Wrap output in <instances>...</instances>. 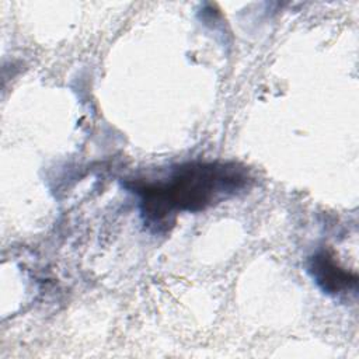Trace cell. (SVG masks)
I'll list each match as a JSON object with an SVG mask.
<instances>
[{"mask_svg":"<svg viewBox=\"0 0 359 359\" xmlns=\"http://www.w3.org/2000/svg\"><path fill=\"white\" fill-rule=\"evenodd\" d=\"M309 272L320 289L332 296L346 293L348 290L355 289L358 283L356 273L341 268L335 258L327 251H320L311 257Z\"/></svg>","mask_w":359,"mask_h":359,"instance_id":"cell-2","label":"cell"},{"mask_svg":"<svg viewBox=\"0 0 359 359\" xmlns=\"http://www.w3.org/2000/svg\"><path fill=\"white\" fill-rule=\"evenodd\" d=\"M248 181L244 168L233 163L192 161L175 167L157 182H133L142 215L156 230L167 227L177 212H199L233 196Z\"/></svg>","mask_w":359,"mask_h":359,"instance_id":"cell-1","label":"cell"}]
</instances>
